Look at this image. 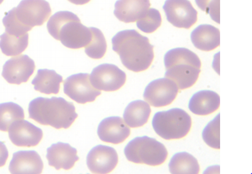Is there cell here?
Instances as JSON below:
<instances>
[{
    "label": "cell",
    "mask_w": 252,
    "mask_h": 174,
    "mask_svg": "<svg viewBox=\"0 0 252 174\" xmlns=\"http://www.w3.org/2000/svg\"><path fill=\"white\" fill-rule=\"evenodd\" d=\"M197 6L209 14L216 23H220V0H195Z\"/></svg>",
    "instance_id": "f1b7e54d"
},
{
    "label": "cell",
    "mask_w": 252,
    "mask_h": 174,
    "mask_svg": "<svg viewBox=\"0 0 252 174\" xmlns=\"http://www.w3.org/2000/svg\"><path fill=\"white\" fill-rule=\"evenodd\" d=\"M126 81V75L113 64H104L93 69L91 82L99 91L115 92L123 88Z\"/></svg>",
    "instance_id": "9c48e42d"
},
{
    "label": "cell",
    "mask_w": 252,
    "mask_h": 174,
    "mask_svg": "<svg viewBox=\"0 0 252 174\" xmlns=\"http://www.w3.org/2000/svg\"><path fill=\"white\" fill-rule=\"evenodd\" d=\"M136 23L138 28L144 33H154L161 26V14L157 9L150 8L147 15Z\"/></svg>",
    "instance_id": "83f0119b"
},
{
    "label": "cell",
    "mask_w": 252,
    "mask_h": 174,
    "mask_svg": "<svg viewBox=\"0 0 252 174\" xmlns=\"http://www.w3.org/2000/svg\"><path fill=\"white\" fill-rule=\"evenodd\" d=\"M220 106V98L218 93L211 90H202L191 98L189 107L192 113L206 116L214 113Z\"/></svg>",
    "instance_id": "ffe728a7"
},
{
    "label": "cell",
    "mask_w": 252,
    "mask_h": 174,
    "mask_svg": "<svg viewBox=\"0 0 252 174\" xmlns=\"http://www.w3.org/2000/svg\"><path fill=\"white\" fill-rule=\"evenodd\" d=\"M46 159L49 166L56 170H70L75 163L79 161L78 151L70 144L59 142L53 144L47 149Z\"/></svg>",
    "instance_id": "e0dca14e"
},
{
    "label": "cell",
    "mask_w": 252,
    "mask_h": 174,
    "mask_svg": "<svg viewBox=\"0 0 252 174\" xmlns=\"http://www.w3.org/2000/svg\"><path fill=\"white\" fill-rule=\"evenodd\" d=\"M8 157H9V152H8L7 148L6 147L4 143L0 141V168L5 166Z\"/></svg>",
    "instance_id": "f546056e"
},
{
    "label": "cell",
    "mask_w": 252,
    "mask_h": 174,
    "mask_svg": "<svg viewBox=\"0 0 252 174\" xmlns=\"http://www.w3.org/2000/svg\"><path fill=\"white\" fill-rule=\"evenodd\" d=\"M129 162L137 164L157 167L166 162L168 150L162 143L149 137L136 138L130 141L125 149Z\"/></svg>",
    "instance_id": "52a82bcc"
},
{
    "label": "cell",
    "mask_w": 252,
    "mask_h": 174,
    "mask_svg": "<svg viewBox=\"0 0 252 174\" xmlns=\"http://www.w3.org/2000/svg\"><path fill=\"white\" fill-rule=\"evenodd\" d=\"M177 85L168 78H160L151 82L146 88L144 98L149 105L163 107L169 105L179 93Z\"/></svg>",
    "instance_id": "8fae6325"
},
{
    "label": "cell",
    "mask_w": 252,
    "mask_h": 174,
    "mask_svg": "<svg viewBox=\"0 0 252 174\" xmlns=\"http://www.w3.org/2000/svg\"><path fill=\"white\" fill-rule=\"evenodd\" d=\"M30 118L57 130L68 129L78 115L73 103L63 98H37L29 105Z\"/></svg>",
    "instance_id": "3957f363"
},
{
    "label": "cell",
    "mask_w": 252,
    "mask_h": 174,
    "mask_svg": "<svg viewBox=\"0 0 252 174\" xmlns=\"http://www.w3.org/2000/svg\"><path fill=\"white\" fill-rule=\"evenodd\" d=\"M150 6V0H118L114 14L120 22L135 23L147 15Z\"/></svg>",
    "instance_id": "2e32d148"
},
{
    "label": "cell",
    "mask_w": 252,
    "mask_h": 174,
    "mask_svg": "<svg viewBox=\"0 0 252 174\" xmlns=\"http://www.w3.org/2000/svg\"><path fill=\"white\" fill-rule=\"evenodd\" d=\"M43 162L35 151H20L13 154L9 170L13 174H38L42 173Z\"/></svg>",
    "instance_id": "ac0fdd59"
},
{
    "label": "cell",
    "mask_w": 252,
    "mask_h": 174,
    "mask_svg": "<svg viewBox=\"0 0 252 174\" xmlns=\"http://www.w3.org/2000/svg\"><path fill=\"white\" fill-rule=\"evenodd\" d=\"M112 49L128 70L139 72L147 70L154 59V46L147 37L136 30L118 32L112 38Z\"/></svg>",
    "instance_id": "6da1fadb"
},
{
    "label": "cell",
    "mask_w": 252,
    "mask_h": 174,
    "mask_svg": "<svg viewBox=\"0 0 252 174\" xmlns=\"http://www.w3.org/2000/svg\"><path fill=\"white\" fill-rule=\"evenodd\" d=\"M163 10L168 22L177 28L189 30L196 24L198 13L189 0H166Z\"/></svg>",
    "instance_id": "30bf717a"
},
{
    "label": "cell",
    "mask_w": 252,
    "mask_h": 174,
    "mask_svg": "<svg viewBox=\"0 0 252 174\" xmlns=\"http://www.w3.org/2000/svg\"><path fill=\"white\" fill-rule=\"evenodd\" d=\"M36 69L34 61L27 55L12 58L3 66V78L7 83L21 85L27 83Z\"/></svg>",
    "instance_id": "7c38bea8"
},
{
    "label": "cell",
    "mask_w": 252,
    "mask_h": 174,
    "mask_svg": "<svg viewBox=\"0 0 252 174\" xmlns=\"http://www.w3.org/2000/svg\"><path fill=\"white\" fill-rule=\"evenodd\" d=\"M9 138L19 147H33L41 142L42 130L25 120L16 121L9 127Z\"/></svg>",
    "instance_id": "5bb4252c"
},
{
    "label": "cell",
    "mask_w": 252,
    "mask_h": 174,
    "mask_svg": "<svg viewBox=\"0 0 252 174\" xmlns=\"http://www.w3.org/2000/svg\"><path fill=\"white\" fill-rule=\"evenodd\" d=\"M170 173L173 174H198L200 165L193 156L187 152L175 154L169 163Z\"/></svg>",
    "instance_id": "603a6c76"
},
{
    "label": "cell",
    "mask_w": 252,
    "mask_h": 174,
    "mask_svg": "<svg viewBox=\"0 0 252 174\" xmlns=\"http://www.w3.org/2000/svg\"><path fill=\"white\" fill-rule=\"evenodd\" d=\"M130 135L129 127L120 117L105 118L100 122L97 128V135L100 140L110 144H122Z\"/></svg>",
    "instance_id": "9a60e30c"
},
{
    "label": "cell",
    "mask_w": 252,
    "mask_h": 174,
    "mask_svg": "<svg viewBox=\"0 0 252 174\" xmlns=\"http://www.w3.org/2000/svg\"><path fill=\"white\" fill-rule=\"evenodd\" d=\"M63 77L55 70L39 69L36 77L32 80L35 90L46 95H57L60 91Z\"/></svg>",
    "instance_id": "44dd1931"
},
{
    "label": "cell",
    "mask_w": 252,
    "mask_h": 174,
    "mask_svg": "<svg viewBox=\"0 0 252 174\" xmlns=\"http://www.w3.org/2000/svg\"><path fill=\"white\" fill-rule=\"evenodd\" d=\"M165 78L186 90L196 83L201 72L202 63L197 54L186 48H173L164 56Z\"/></svg>",
    "instance_id": "277c9868"
},
{
    "label": "cell",
    "mask_w": 252,
    "mask_h": 174,
    "mask_svg": "<svg viewBox=\"0 0 252 174\" xmlns=\"http://www.w3.org/2000/svg\"><path fill=\"white\" fill-rule=\"evenodd\" d=\"M64 93L68 98L79 104L93 103L101 92L93 87L91 82V75L78 73L68 77L64 81Z\"/></svg>",
    "instance_id": "ba28073f"
},
{
    "label": "cell",
    "mask_w": 252,
    "mask_h": 174,
    "mask_svg": "<svg viewBox=\"0 0 252 174\" xmlns=\"http://www.w3.org/2000/svg\"><path fill=\"white\" fill-rule=\"evenodd\" d=\"M51 8L46 0H22L3 19L6 33L22 36L33 27L42 26L51 15Z\"/></svg>",
    "instance_id": "7a4b0ae2"
},
{
    "label": "cell",
    "mask_w": 252,
    "mask_h": 174,
    "mask_svg": "<svg viewBox=\"0 0 252 174\" xmlns=\"http://www.w3.org/2000/svg\"><path fill=\"white\" fill-rule=\"evenodd\" d=\"M204 141L213 149H220V115L210 122L203 132Z\"/></svg>",
    "instance_id": "4316f807"
},
{
    "label": "cell",
    "mask_w": 252,
    "mask_h": 174,
    "mask_svg": "<svg viewBox=\"0 0 252 174\" xmlns=\"http://www.w3.org/2000/svg\"><path fill=\"white\" fill-rule=\"evenodd\" d=\"M25 112L22 107L13 103L0 104V131L8 132L16 121L25 120Z\"/></svg>",
    "instance_id": "d4e9b609"
},
{
    "label": "cell",
    "mask_w": 252,
    "mask_h": 174,
    "mask_svg": "<svg viewBox=\"0 0 252 174\" xmlns=\"http://www.w3.org/2000/svg\"><path fill=\"white\" fill-rule=\"evenodd\" d=\"M29 35L22 36H14L4 32L0 36V49L6 56H19L28 47Z\"/></svg>",
    "instance_id": "cb8c5ba5"
},
{
    "label": "cell",
    "mask_w": 252,
    "mask_h": 174,
    "mask_svg": "<svg viewBox=\"0 0 252 174\" xmlns=\"http://www.w3.org/2000/svg\"><path fill=\"white\" fill-rule=\"evenodd\" d=\"M191 41L197 49L209 52L219 47L220 32L214 26L202 24L191 34Z\"/></svg>",
    "instance_id": "d6986e66"
},
{
    "label": "cell",
    "mask_w": 252,
    "mask_h": 174,
    "mask_svg": "<svg viewBox=\"0 0 252 174\" xmlns=\"http://www.w3.org/2000/svg\"><path fill=\"white\" fill-rule=\"evenodd\" d=\"M118 162L116 150L104 145L93 148L87 156V166L93 174H110L116 168Z\"/></svg>",
    "instance_id": "4fadbf2b"
},
{
    "label": "cell",
    "mask_w": 252,
    "mask_h": 174,
    "mask_svg": "<svg viewBox=\"0 0 252 174\" xmlns=\"http://www.w3.org/2000/svg\"><path fill=\"white\" fill-rule=\"evenodd\" d=\"M150 105L147 102L136 101L128 104L124 112V120L131 128L144 126L150 117Z\"/></svg>",
    "instance_id": "7402d4cb"
},
{
    "label": "cell",
    "mask_w": 252,
    "mask_h": 174,
    "mask_svg": "<svg viewBox=\"0 0 252 174\" xmlns=\"http://www.w3.org/2000/svg\"><path fill=\"white\" fill-rule=\"evenodd\" d=\"M4 0H0V4H2L3 1H4Z\"/></svg>",
    "instance_id": "1f68e13d"
},
{
    "label": "cell",
    "mask_w": 252,
    "mask_h": 174,
    "mask_svg": "<svg viewBox=\"0 0 252 174\" xmlns=\"http://www.w3.org/2000/svg\"><path fill=\"white\" fill-rule=\"evenodd\" d=\"M192 124L190 114L180 108L157 112L152 120L154 131L166 140L186 138L190 131Z\"/></svg>",
    "instance_id": "8992f818"
},
{
    "label": "cell",
    "mask_w": 252,
    "mask_h": 174,
    "mask_svg": "<svg viewBox=\"0 0 252 174\" xmlns=\"http://www.w3.org/2000/svg\"><path fill=\"white\" fill-rule=\"evenodd\" d=\"M72 4H75V5H85V4L89 3L91 0H68Z\"/></svg>",
    "instance_id": "4dcf8cb0"
},
{
    "label": "cell",
    "mask_w": 252,
    "mask_h": 174,
    "mask_svg": "<svg viewBox=\"0 0 252 174\" xmlns=\"http://www.w3.org/2000/svg\"><path fill=\"white\" fill-rule=\"evenodd\" d=\"M93 38L91 43L85 48V52L93 59H101L107 52V44L103 33L99 29L91 27Z\"/></svg>",
    "instance_id": "484cf974"
},
{
    "label": "cell",
    "mask_w": 252,
    "mask_h": 174,
    "mask_svg": "<svg viewBox=\"0 0 252 174\" xmlns=\"http://www.w3.org/2000/svg\"><path fill=\"white\" fill-rule=\"evenodd\" d=\"M47 30L51 36L71 49L86 48L92 41L91 29L83 25L76 14L67 11L50 17Z\"/></svg>",
    "instance_id": "5b68a950"
}]
</instances>
